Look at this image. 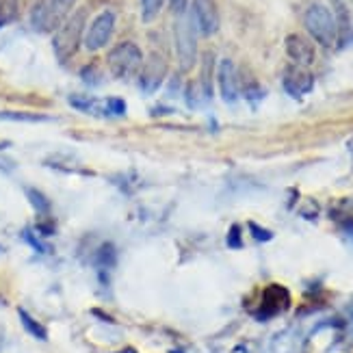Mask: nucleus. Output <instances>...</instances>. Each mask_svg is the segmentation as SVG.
<instances>
[{
	"label": "nucleus",
	"instance_id": "obj_4",
	"mask_svg": "<svg viewBox=\"0 0 353 353\" xmlns=\"http://www.w3.org/2000/svg\"><path fill=\"white\" fill-rule=\"evenodd\" d=\"M305 28H308V33L312 35L314 41H319L321 46H334L339 41V26H336V18L334 13L325 7V5H310L308 11H305Z\"/></svg>",
	"mask_w": 353,
	"mask_h": 353
},
{
	"label": "nucleus",
	"instance_id": "obj_15",
	"mask_svg": "<svg viewBox=\"0 0 353 353\" xmlns=\"http://www.w3.org/2000/svg\"><path fill=\"white\" fill-rule=\"evenodd\" d=\"M115 263H117V252H115V248H113L111 243H104L102 248L98 250L96 265H98L102 271H106V269H113Z\"/></svg>",
	"mask_w": 353,
	"mask_h": 353
},
{
	"label": "nucleus",
	"instance_id": "obj_22",
	"mask_svg": "<svg viewBox=\"0 0 353 353\" xmlns=\"http://www.w3.org/2000/svg\"><path fill=\"white\" fill-rule=\"evenodd\" d=\"M228 245L232 250H236V248H241V230H239V225H232L230 228V234H228Z\"/></svg>",
	"mask_w": 353,
	"mask_h": 353
},
{
	"label": "nucleus",
	"instance_id": "obj_18",
	"mask_svg": "<svg viewBox=\"0 0 353 353\" xmlns=\"http://www.w3.org/2000/svg\"><path fill=\"white\" fill-rule=\"evenodd\" d=\"M102 115L111 117H124L126 115V102L121 98H106L102 102Z\"/></svg>",
	"mask_w": 353,
	"mask_h": 353
},
{
	"label": "nucleus",
	"instance_id": "obj_16",
	"mask_svg": "<svg viewBox=\"0 0 353 353\" xmlns=\"http://www.w3.org/2000/svg\"><path fill=\"white\" fill-rule=\"evenodd\" d=\"M165 5V0H141V20L145 24L154 22Z\"/></svg>",
	"mask_w": 353,
	"mask_h": 353
},
{
	"label": "nucleus",
	"instance_id": "obj_7",
	"mask_svg": "<svg viewBox=\"0 0 353 353\" xmlns=\"http://www.w3.org/2000/svg\"><path fill=\"white\" fill-rule=\"evenodd\" d=\"M191 22L199 35L210 37L219 30V11L214 0H193L191 3Z\"/></svg>",
	"mask_w": 353,
	"mask_h": 353
},
{
	"label": "nucleus",
	"instance_id": "obj_20",
	"mask_svg": "<svg viewBox=\"0 0 353 353\" xmlns=\"http://www.w3.org/2000/svg\"><path fill=\"white\" fill-rule=\"evenodd\" d=\"M22 239L30 245V248H33L35 252H39V254H46V252H48V248H46V245L39 241V236L33 232V230H30V228H26L24 230V232H22Z\"/></svg>",
	"mask_w": 353,
	"mask_h": 353
},
{
	"label": "nucleus",
	"instance_id": "obj_12",
	"mask_svg": "<svg viewBox=\"0 0 353 353\" xmlns=\"http://www.w3.org/2000/svg\"><path fill=\"white\" fill-rule=\"evenodd\" d=\"M286 54L293 61V65L308 68L314 63V48L312 43L301 35H288L286 37Z\"/></svg>",
	"mask_w": 353,
	"mask_h": 353
},
{
	"label": "nucleus",
	"instance_id": "obj_1",
	"mask_svg": "<svg viewBox=\"0 0 353 353\" xmlns=\"http://www.w3.org/2000/svg\"><path fill=\"white\" fill-rule=\"evenodd\" d=\"M85 20H87V13L81 9L72 13L52 33V50L61 63H68V61L79 52L81 41H85Z\"/></svg>",
	"mask_w": 353,
	"mask_h": 353
},
{
	"label": "nucleus",
	"instance_id": "obj_24",
	"mask_svg": "<svg viewBox=\"0 0 353 353\" xmlns=\"http://www.w3.org/2000/svg\"><path fill=\"white\" fill-rule=\"evenodd\" d=\"M117 353H137V349H132V347H126V349H121V351H117Z\"/></svg>",
	"mask_w": 353,
	"mask_h": 353
},
{
	"label": "nucleus",
	"instance_id": "obj_13",
	"mask_svg": "<svg viewBox=\"0 0 353 353\" xmlns=\"http://www.w3.org/2000/svg\"><path fill=\"white\" fill-rule=\"evenodd\" d=\"M18 316H20V321H22V327L33 336V339H37V341H48V332H46V327L39 323V321H35L33 316H30L26 310H18Z\"/></svg>",
	"mask_w": 353,
	"mask_h": 353
},
{
	"label": "nucleus",
	"instance_id": "obj_11",
	"mask_svg": "<svg viewBox=\"0 0 353 353\" xmlns=\"http://www.w3.org/2000/svg\"><path fill=\"white\" fill-rule=\"evenodd\" d=\"M284 89L288 96L293 98H301L305 94H310L312 87H314V79L312 74L305 70V68H299V65H293L284 72Z\"/></svg>",
	"mask_w": 353,
	"mask_h": 353
},
{
	"label": "nucleus",
	"instance_id": "obj_21",
	"mask_svg": "<svg viewBox=\"0 0 353 353\" xmlns=\"http://www.w3.org/2000/svg\"><path fill=\"white\" fill-rule=\"evenodd\" d=\"M250 230H252V234H254V239H256V241L267 243V241H271V239H273V232H269V230H265V228H260L258 223H250Z\"/></svg>",
	"mask_w": 353,
	"mask_h": 353
},
{
	"label": "nucleus",
	"instance_id": "obj_5",
	"mask_svg": "<svg viewBox=\"0 0 353 353\" xmlns=\"http://www.w3.org/2000/svg\"><path fill=\"white\" fill-rule=\"evenodd\" d=\"M174 39H176V57L182 72H189L195 65L197 59V30L187 13L178 15L174 26Z\"/></svg>",
	"mask_w": 353,
	"mask_h": 353
},
{
	"label": "nucleus",
	"instance_id": "obj_9",
	"mask_svg": "<svg viewBox=\"0 0 353 353\" xmlns=\"http://www.w3.org/2000/svg\"><path fill=\"white\" fill-rule=\"evenodd\" d=\"M288 303H290V297H288V290L284 286H278V284H273L265 290V295H263V303H260V308H258V319L260 321H267L275 314H280L282 310L288 308Z\"/></svg>",
	"mask_w": 353,
	"mask_h": 353
},
{
	"label": "nucleus",
	"instance_id": "obj_23",
	"mask_svg": "<svg viewBox=\"0 0 353 353\" xmlns=\"http://www.w3.org/2000/svg\"><path fill=\"white\" fill-rule=\"evenodd\" d=\"M170 3V9L176 13V15H184L189 9V0H167Z\"/></svg>",
	"mask_w": 353,
	"mask_h": 353
},
{
	"label": "nucleus",
	"instance_id": "obj_25",
	"mask_svg": "<svg viewBox=\"0 0 353 353\" xmlns=\"http://www.w3.org/2000/svg\"><path fill=\"white\" fill-rule=\"evenodd\" d=\"M7 145H9V143H0V150H5Z\"/></svg>",
	"mask_w": 353,
	"mask_h": 353
},
{
	"label": "nucleus",
	"instance_id": "obj_26",
	"mask_svg": "<svg viewBox=\"0 0 353 353\" xmlns=\"http://www.w3.org/2000/svg\"><path fill=\"white\" fill-rule=\"evenodd\" d=\"M170 353H182V351H176V349H174V351H170Z\"/></svg>",
	"mask_w": 353,
	"mask_h": 353
},
{
	"label": "nucleus",
	"instance_id": "obj_2",
	"mask_svg": "<svg viewBox=\"0 0 353 353\" xmlns=\"http://www.w3.org/2000/svg\"><path fill=\"white\" fill-rule=\"evenodd\" d=\"M76 0H37L30 11V24L37 33H54L70 18Z\"/></svg>",
	"mask_w": 353,
	"mask_h": 353
},
{
	"label": "nucleus",
	"instance_id": "obj_6",
	"mask_svg": "<svg viewBox=\"0 0 353 353\" xmlns=\"http://www.w3.org/2000/svg\"><path fill=\"white\" fill-rule=\"evenodd\" d=\"M115 13L111 9H106L102 13H98L94 22H91L85 30V48L96 52L100 48H104L106 43L111 41L113 30H115Z\"/></svg>",
	"mask_w": 353,
	"mask_h": 353
},
{
	"label": "nucleus",
	"instance_id": "obj_19",
	"mask_svg": "<svg viewBox=\"0 0 353 353\" xmlns=\"http://www.w3.org/2000/svg\"><path fill=\"white\" fill-rule=\"evenodd\" d=\"M0 119L11 121H48V115H35V113H0Z\"/></svg>",
	"mask_w": 353,
	"mask_h": 353
},
{
	"label": "nucleus",
	"instance_id": "obj_10",
	"mask_svg": "<svg viewBox=\"0 0 353 353\" xmlns=\"http://www.w3.org/2000/svg\"><path fill=\"white\" fill-rule=\"evenodd\" d=\"M217 83H219V94L223 102L234 104L241 96V87H239V76L236 68L230 59H223L219 68H217Z\"/></svg>",
	"mask_w": 353,
	"mask_h": 353
},
{
	"label": "nucleus",
	"instance_id": "obj_17",
	"mask_svg": "<svg viewBox=\"0 0 353 353\" xmlns=\"http://www.w3.org/2000/svg\"><path fill=\"white\" fill-rule=\"evenodd\" d=\"M18 15V0H0V28L11 24Z\"/></svg>",
	"mask_w": 353,
	"mask_h": 353
},
{
	"label": "nucleus",
	"instance_id": "obj_14",
	"mask_svg": "<svg viewBox=\"0 0 353 353\" xmlns=\"http://www.w3.org/2000/svg\"><path fill=\"white\" fill-rule=\"evenodd\" d=\"M26 197H28V202H30V206L35 208V212H39V214H48L50 212V199L46 197L39 189H33V187H28L26 191Z\"/></svg>",
	"mask_w": 353,
	"mask_h": 353
},
{
	"label": "nucleus",
	"instance_id": "obj_3",
	"mask_svg": "<svg viewBox=\"0 0 353 353\" xmlns=\"http://www.w3.org/2000/svg\"><path fill=\"white\" fill-rule=\"evenodd\" d=\"M106 63L115 79L130 81L143 68V52L134 41H121L106 57Z\"/></svg>",
	"mask_w": 353,
	"mask_h": 353
},
{
	"label": "nucleus",
	"instance_id": "obj_8",
	"mask_svg": "<svg viewBox=\"0 0 353 353\" xmlns=\"http://www.w3.org/2000/svg\"><path fill=\"white\" fill-rule=\"evenodd\" d=\"M167 76V63L161 54H152L148 63H143L139 72V85L143 94H154V91L165 83Z\"/></svg>",
	"mask_w": 353,
	"mask_h": 353
}]
</instances>
